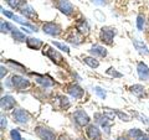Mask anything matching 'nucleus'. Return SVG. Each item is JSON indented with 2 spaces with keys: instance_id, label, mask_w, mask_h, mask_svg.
<instances>
[{
  "instance_id": "1",
  "label": "nucleus",
  "mask_w": 149,
  "mask_h": 140,
  "mask_svg": "<svg viewBox=\"0 0 149 140\" xmlns=\"http://www.w3.org/2000/svg\"><path fill=\"white\" fill-rule=\"evenodd\" d=\"M116 34H117V31H116V29H113V27H109V26L102 27L101 32H100L101 41L107 44V45H112V42H113V37Z\"/></svg>"
},
{
  "instance_id": "2",
  "label": "nucleus",
  "mask_w": 149,
  "mask_h": 140,
  "mask_svg": "<svg viewBox=\"0 0 149 140\" xmlns=\"http://www.w3.org/2000/svg\"><path fill=\"white\" fill-rule=\"evenodd\" d=\"M10 81H11L13 87L15 88V89H17V91H25L26 88L30 87L29 79H26L25 77L19 76V74H14Z\"/></svg>"
},
{
  "instance_id": "3",
  "label": "nucleus",
  "mask_w": 149,
  "mask_h": 140,
  "mask_svg": "<svg viewBox=\"0 0 149 140\" xmlns=\"http://www.w3.org/2000/svg\"><path fill=\"white\" fill-rule=\"evenodd\" d=\"M35 133L41 140H55L56 139L55 132H52V130H51L50 128H47V127H42V125L36 127Z\"/></svg>"
},
{
  "instance_id": "4",
  "label": "nucleus",
  "mask_w": 149,
  "mask_h": 140,
  "mask_svg": "<svg viewBox=\"0 0 149 140\" xmlns=\"http://www.w3.org/2000/svg\"><path fill=\"white\" fill-rule=\"evenodd\" d=\"M56 8L67 16H71L74 12V6L70 0H56Z\"/></svg>"
},
{
  "instance_id": "5",
  "label": "nucleus",
  "mask_w": 149,
  "mask_h": 140,
  "mask_svg": "<svg viewBox=\"0 0 149 140\" xmlns=\"http://www.w3.org/2000/svg\"><path fill=\"white\" fill-rule=\"evenodd\" d=\"M42 52H44L45 56H47V57H49L54 63H56V64H62V62H63L62 56L60 55L56 50L51 49L50 46L45 45V47H44V51H42Z\"/></svg>"
},
{
  "instance_id": "6",
  "label": "nucleus",
  "mask_w": 149,
  "mask_h": 140,
  "mask_svg": "<svg viewBox=\"0 0 149 140\" xmlns=\"http://www.w3.org/2000/svg\"><path fill=\"white\" fill-rule=\"evenodd\" d=\"M13 118L14 122H16L17 124H26L30 120V114L24 109L17 108L13 112Z\"/></svg>"
},
{
  "instance_id": "7",
  "label": "nucleus",
  "mask_w": 149,
  "mask_h": 140,
  "mask_svg": "<svg viewBox=\"0 0 149 140\" xmlns=\"http://www.w3.org/2000/svg\"><path fill=\"white\" fill-rule=\"evenodd\" d=\"M42 30L44 32H46L47 35H51V36H58L61 34V26L55 24V22H45L42 25Z\"/></svg>"
},
{
  "instance_id": "8",
  "label": "nucleus",
  "mask_w": 149,
  "mask_h": 140,
  "mask_svg": "<svg viewBox=\"0 0 149 140\" xmlns=\"http://www.w3.org/2000/svg\"><path fill=\"white\" fill-rule=\"evenodd\" d=\"M73 119H74V122L77 123V125H80V127H86V125L90 123V120H91L86 112L81 110V109L73 113Z\"/></svg>"
},
{
  "instance_id": "9",
  "label": "nucleus",
  "mask_w": 149,
  "mask_h": 140,
  "mask_svg": "<svg viewBox=\"0 0 149 140\" xmlns=\"http://www.w3.org/2000/svg\"><path fill=\"white\" fill-rule=\"evenodd\" d=\"M31 74L35 77L36 82L39 83V85H41L42 87H45V88L51 87V86L55 85V81H52V79H51L50 77H47V76H44V74H39V73H31Z\"/></svg>"
},
{
  "instance_id": "10",
  "label": "nucleus",
  "mask_w": 149,
  "mask_h": 140,
  "mask_svg": "<svg viewBox=\"0 0 149 140\" xmlns=\"http://www.w3.org/2000/svg\"><path fill=\"white\" fill-rule=\"evenodd\" d=\"M137 72L142 81H149V67L144 62H139L137 64Z\"/></svg>"
},
{
  "instance_id": "11",
  "label": "nucleus",
  "mask_w": 149,
  "mask_h": 140,
  "mask_svg": "<svg viewBox=\"0 0 149 140\" xmlns=\"http://www.w3.org/2000/svg\"><path fill=\"white\" fill-rule=\"evenodd\" d=\"M86 133H87V137H88V139H90V140H101V138H102L100 129L97 128L95 124L88 125Z\"/></svg>"
},
{
  "instance_id": "12",
  "label": "nucleus",
  "mask_w": 149,
  "mask_h": 140,
  "mask_svg": "<svg viewBox=\"0 0 149 140\" xmlns=\"http://www.w3.org/2000/svg\"><path fill=\"white\" fill-rule=\"evenodd\" d=\"M67 92L71 94L73 98H76V99H81V98L85 96V91L82 89L80 86L77 85H71L67 87Z\"/></svg>"
},
{
  "instance_id": "13",
  "label": "nucleus",
  "mask_w": 149,
  "mask_h": 140,
  "mask_svg": "<svg viewBox=\"0 0 149 140\" xmlns=\"http://www.w3.org/2000/svg\"><path fill=\"white\" fill-rule=\"evenodd\" d=\"M0 105H1V109H4V110H10L14 108V105H15V99H14L11 96H5L0 100Z\"/></svg>"
},
{
  "instance_id": "14",
  "label": "nucleus",
  "mask_w": 149,
  "mask_h": 140,
  "mask_svg": "<svg viewBox=\"0 0 149 140\" xmlns=\"http://www.w3.org/2000/svg\"><path fill=\"white\" fill-rule=\"evenodd\" d=\"M76 30L78 31V34L85 35V36L90 32V27H88V24L85 19H81V20H78L76 22Z\"/></svg>"
},
{
  "instance_id": "15",
  "label": "nucleus",
  "mask_w": 149,
  "mask_h": 140,
  "mask_svg": "<svg viewBox=\"0 0 149 140\" xmlns=\"http://www.w3.org/2000/svg\"><path fill=\"white\" fill-rule=\"evenodd\" d=\"M133 45H134V47H136V50L138 51L139 53L146 55V56L149 55V50H148L147 45L144 44L143 41H139V40H137V39H134V40H133Z\"/></svg>"
},
{
  "instance_id": "16",
  "label": "nucleus",
  "mask_w": 149,
  "mask_h": 140,
  "mask_svg": "<svg viewBox=\"0 0 149 140\" xmlns=\"http://www.w3.org/2000/svg\"><path fill=\"white\" fill-rule=\"evenodd\" d=\"M90 53L93 55V56H98V57H106V56H107V50L103 47V46L95 45L90 50Z\"/></svg>"
},
{
  "instance_id": "17",
  "label": "nucleus",
  "mask_w": 149,
  "mask_h": 140,
  "mask_svg": "<svg viewBox=\"0 0 149 140\" xmlns=\"http://www.w3.org/2000/svg\"><path fill=\"white\" fill-rule=\"evenodd\" d=\"M26 45H27V47L31 50H39L41 46H42V41L39 39H34V37H29V39L26 40Z\"/></svg>"
},
{
  "instance_id": "18",
  "label": "nucleus",
  "mask_w": 149,
  "mask_h": 140,
  "mask_svg": "<svg viewBox=\"0 0 149 140\" xmlns=\"http://www.w3.org/2000/svg\"><path fill=\"white\" fill-rule=\"evenodd\" d=\"M129 92L133 93L134 96L137 97H143L144 94H146V89H144V87L141 86V85H134L129 88Z\"/></svg>"
},
{
  "instance_id": "19",
  "label": "nucleus",
  "mask_w": 149,
  "mask_h": 140,
  "mask_svg": "<svg viewBox=\"0 0 149 140\" xmlns=\"http://www.w3.org/2000/svg\"><path fill=\"white\" fill-rule=\"evenodd\" d=\"M21 14L27 19H36V12L30 5H25L21 9Z\"/></svg>"
},
{
  "instance_id": "20",
  "label": "nucleus",
  "mask_w": 149,
  "mask_h": 140,
  "mask_svg": "<svg viewBox=\"0 0 149 140\" xmlns=\"http://www.w3.org/2000/svg\"><path fill=\"white\" fill-rule=\"evenodd\" d=\"M78 31H74V32H71L68 36H67V41L71 44H74V45H80L82 42V37L77 34Z\"/></svg>"
},
{
  "instance_id": "21",
  "label": "nucleus",
  "mask_w": 149,
  "mask_h": 140,
  "mask_svg": "<svg viewBox=\"0 0 149 140\" xmlns=\"http://www.w3.org/2000/svg\"><path fill=\"white\" fill-rule=\"evenodd\" d=\"M6 3H8V5L13 8V9H22L25 5V0H6Z\"/></svg>"
},
{
  "instance_id": "22",
  "label": "nucleus",
  "mask_w": 149,
  "mask_h": 140,
  "mask_svg": "<svg viewBox=\"0 0 149 140\" xmlns=\"http://www.w3.org/2000/svg\"><path fill=\"white\" fill-rule=\"evenodd\" d=\"M83 61H85V63L88 64L91 68H97L100 66V62L97 61L95 57H85V58H83Z\"/></svg>"
},
{
  "instance_id": "23",
  "label": "nucleus",
  "mask_w": 149,
  "mask_h": 140,
  "mask_svg": "<svg viewBox=\"0 0 149 140\" xmlns=\"http://www.w3.org/2000/svg\"><path fill=\"white\" fill-rule=\"evenodd\" d=\"M11 35H13V39L16 40V41H19V42H22V41L26 40V39H25V35L22 34L20 30H17V29L14 30V31L11 32Z\"/></svg>"
},
{
  "instance_id": "24",
  "label": "nucleus",
  "mask_w": 149,
  "mask_h": 140,
  "mask_svg": "<svg viewBox=\"0 0 149 140\" xmlns=\"http://www.w3.org/2000/svg\"><path fill=\"white\" fill-rule=\"evenodd\" d=\"M16 27H14L10 22H1V32L4 34H8V32H13L14 30H15Z\"/></svg>"
},
{
  "instance_id": "25",
  "label": "nucleus",
  "mask_w": 149,
  "mask_h": 140,
  "mask_svg": "<svg viewBox=\"0 0 149 140\" xmlns=\"http://www.w3.org/2000/svg\"><path fill=\"white\" fill-rule=\"evenodd\" d=\"M58 102H60V104H61V108L62 109H67L68 107H70V100L67 99L66 97H63V96H58Z\"/></svg>"
},
{
  "instance_id": "26",
  "label": "nucleus",
  "mask_w": 149,
  "mask_h": 140,
  "mask_svg": "<svg viewBox=\"0 0 149 140\" xmlns=\"http://www.w3.org/2000/svg\"><path fill=\"white\" fill-rule=\"evenodd\" d=\"M128 134H129V137H132V138H134V139H137L138 137H141V135L143 134V132H142L141 129L134 128V129H130Z\"/></svg>"
},
{
  "instance_id": "27",
  "label": "nucleus",
  "mask_w": 149,
  "mask_h": 140,
  "mask_svg": "<svg viewBox=\"0 0 149 140\" xmlns=\"http://www.w3.org/2000/svg\"><path fill=\"white\" fill-rule=\"evenodd\" d=\"M144 16L143 15H138V17H137V27H138V30L139 31H142L143 30V27H144Z\"/></svg>"
},
{
  "instance_id": "28",
  "label": "nucleus",
  "mask_w": 149,
  "mask_h": 140,
  "mask_svg": "<svg viewBox=\"0 0 149 140\" xmlns=\"http://www.w3.org/2000/svg\"><path fill=\"white\" fill-rule=\"evenodd\" d=\"M107 74H109V76H112V77H116V78H120V77H122V73L117 72L114 68H112V67L107 69Z\"/></svg>"
},
{
  "instance_id": "29",
  "label": "nucleus",
  "mask_w": 149,
  "mask_h": 140,
  "mask_svg": "<svg viewBox=\"0 0 149 140\" xmlns=\"http://www.w3.org/2000/svg\"><path fill=\"white\" fill-rule=\"evenodd\" d=\"M54 45H55L57 49L61 50V51H65V52H66V53H68V52H70L68 46H66L65 44H61V42H54Z\"/></svg>"
},
{
  "instance_id": "30",
  "label": "nucleus",
  "mask_w": 149,
  "mask_h": 140,
  "mask_svg": "<svg viewBox=\"0 0 149 140\" xmlns=\"http://www.w3.org/2000/svg\"><path fill=\"white\" fill-rule=\"evenodd\" d=\"M8 63L10 64V66H13L14 68H19V71H20V72H25L26 71V68L24 66H21V64H19V63L14 62V61H8Z\"/></svg>"
},
{
  "instance_id": "31",
  "label": "nucleus",
  "mask_w": 149,
  "mask_h": 140,
  "mask_svg": "<svg viewBox=\"0 0 149 140\" xmlns=\"http://www.w3.org/2000/svg\"><path fill=\"white\" fill-rule=\"evenodd\" d=\"M10 137H11L13 140H22L21 137H20V133H19V130H16V129L11 130V132H10Z\"/></svg>"
},
{
  "instance_id": "32",
  "label": "nucleus",
  "mask_w": 149,
  "mask_h": 140,
  "mask_svg": "<svg viewBox=\"0 0 149 140\" xmlns=\"http://www.w3.org/2000/svg\"><path fill=\"white\" fill-rule=\"evenodd\" d=\"M113 113H116L120 119L124 120V122H129V120H130V119H129V116H128L127 114H124V113H122V112H119V110H113Z\"/></svg>"
},
{
  "instance_id": "33",
  "label": "nucleus",
  "mask_w": 149,
  "mask_h": 140,
  "mask_svg": "<svg viewBox=\"0 0 149 140\" xmlns=\"http://www.w3.org/2000/svg\"><path fill=\"white\" fill-rule=\"evenodd\" d=\"M95 91H96V93H97V96H100L102 99H104V98H106V92L102 89L101 87H96V88H95Z\"/></svg>"
},
{
  "instance_id": "34",
  "label": "nucleus",
  "mask_w": 149,
  "mask_h": 140,
  "mask_svg": "<svg viewBox=\"0 0 149 140\" xmlns=\"http://www.w3.org/2000/svg\"><path fill=\"white\" fill-rule=\"evenodd\" d=\"M1 12H3V15H5L6 17H10V19H13L14 16H15V15H14L13 12H10V11H5V10H4L3 8H1Z\"/></svg>"
},
{
  "instance_id": "35",
  "label": "nucleus",
  "mask_w": 149,
  "mask_h": 140,
  "mask_svg": "<svg viewBox=\"0 0 149 140\" xmlns=\"http://www.w3.org/2000/svg\"><path fill=\"white\" fill-rule=\"evenodd\" d=\"M93 4H96V5H106L107 1L106 0H92Z\"/></svg>"
},
{
  "instance_id": "36",
  "label": "nucleus",
  "mask_w": 149,
  "mask_h": 140,
  "mask_svg": "<svg viewBox=\"0 0 149 140\" xmlns=\"http://www.w3.org/2000/svg\"><path fill=\"white\" fill-rule=\"evenodd\" d=\"M5 127H6V118L4 115H1V129L4 130Z\"/></svg>"
},
{
  "instance_id": "37",
  "label": "nucleus",
  "mask_w": 149,
  "mask_h": 140,
  "mask_svg": "<svg viewBox=\"0 0 149 140\" xmlns=\"http://www.w3.org/2000/svg\"><path fill=\"white\" fill-rule=\"evenodd\" d=\"M136 140H149V137H148L147 134H144V133H143V134L141 135V137H138Z\"/></svg>"
},
{
  "instance_id": "38",
  "label": "nucleus",
  "mask_w": 149,
  "mask_h": 140,
  "mask_svg": "<svg viewBox=\"0 0 149 140\" xmlns=\"http://www.w3.org/2000/svg\"><path fill=\"white\" fill-rule=\"evenodd\" d=\"M6 73H8V71H6V68H5V67H4V66H1V74H0V77H1V78H4V77H5V76H6Z\"/></svg>"
},
{
  "instance_id": "39",
  "label": "nucleus",
  "mask_w": 149,
  "mask_h": 140,
  "mask_svg": "<svg viewBox=\"0 0 149 140\" xmlns=\"http://www.w3.org/2000/svg\"><path fill=\"white\" fill-rule=\"evenodd\" d=\"M58 140H70L67 137H65V135H62V137H60V139Z\"/></svg>"
},
{
  "instance_id": "40",
  "label": "nucleus",
  "mask_w": 149,
  "mask_h": 140,
  "mask_svg": "<svg viewBox=\"0 0 149 140\" xmlns=\"http://www.w3.org/2000/svg\"><path fill=\"white\" fill-rule=\"evenodd\" d=\"M117 140H128V139L127 138H118Z\"/></svg>"
}]
</instances>
